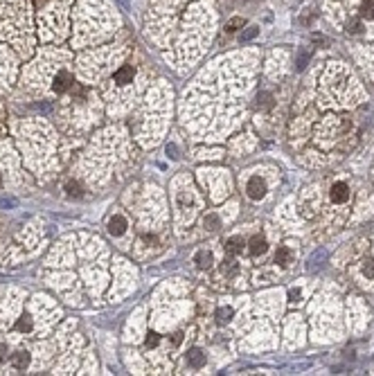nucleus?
<instances>
[{
  "label": "nucleus",
  "mask_w": 374,
  "mask_h": 376,
  "mask_svg": "<svg viewBox=\"0 0 374 376\" xmlns=\"http://www.w3.org/2000/svg\"><path fill=\"white\" fill-rule=\"evenodd\" d=\"M360 12H363V18H369V20H372V18H374V0H367Z\"/></svg>",
  "instance_id": "14"
},
{
  "label": "nucleus",
  "mask_w": 374,
  "mask_h": 376,
  "mask_svg": "<svg viewBox=\"0 0 374 376\" xmlns=\"http://www.w3.org/2000/svg\"><path fill=\"white\" fill-rule=\"evenodd\" d=\"M77 190H79V187H77L75 182H70V185H68V192H70V196H77V194H79Z\"/></svg>",
  "instance_id": "19"
},
{
  "label": "nucleus",
  "mask_w": 374,
  "mask_h": 376,
  "mask_svg": "<svg viewBox=\"0 0 374 376\" xmlns=\"http://www.w3.org/2000/svg\"><path fill=\"white\" fill-rule=\"evenodd\" d=\"M70 86H72V74L68 72V70H61V72L54 77V90L63 92V90H68Z\"/></svg>",
  "instance_id": "3"
},
{
  "label": "nucleus",
  "mask_w": 374,
  "mask_h": 376,
  "mask_svg": "<svg viewBox=\"0 0 374 376\" xmlns=\"http://www.w3.org/2000/svg\"><path fill=\"white\" fill-rule=\"evenodd\" d=\"M239 28H243V18H239V16H237V18H232L228 25H225V32L232 34V32H237Z\"/></svg>",
  "instance_id": "13"
},
{
  "label": "nucleus",
  "mask_w": 374,
  "mask_h": 376,
  "mask_svg": "<svg viewBox=\"0 0 374 376\" xmlns=\"http://www.w3.org/2000/svg\"><path fill=\"white\" fill-rule=\"evenodd\" d=\"M16 329H18V331H30V329H32V318H30V316H23L21 320H18Z\"/></svg>",
  "instance_id": "15"
},
{
  "label": "nucleus",
  "mask_w": 374,
  "mask_h": 376,
  "mask_svg": "<svg viewBox=\"0 0 374 376\" xmlns=\"http://www.w3.org/2000/svg\"><path fill=\"white\" fill-rule=\"evenodd\" d=\"M230 316H232V308L230 306L219 308V311H216V322H219V324H225V322L230 320Z\"/></svg>",
  "instance_id": "12"
},
{
  "label": "nucleus",
  "mask_w": 374,
  "mask_h": 376,
  "mask_svg": "<svg viewBox=\"0 0 374 376\" xmlns=\"http://www.w3.org/2000/svg\"><path fill=\"white\" fill-rule=\"evenodd\" d=\"M243 246H246V244H243V239H239V236H234V239H230V241H228V246H225V250H228L230 254H239V252H241V250H243Z\"/></svg>",
  "instance_id": "8"
},
{
  "label": "nucleus",
  "mask_w": 374,
  "mask_h": 376,
  "mask_svg": "<svg viewBox=\"0 0 374 376\" xmlns=\"http://www.w3.org/2000/svg\"><path fill=\"white\" fill-rule=\"evenodd\" d=\"M133 74H135L133 66H122V68L115 72V82L117 84H129L131 79H133Z\"/></svg>",
  "instance_id": "5"
},
{
  "label": "nucleus",
  "mask_w": 374,
  "mask_h": 376,
  "mask_svg": "<svg viewBox=\"0 0 374 376\" xmlns=\"http://www.w3.org/2000/svg\"><path fill=\"white\" fill-rule=\"evenodd\" d=\"M248 246H250L252 254H264L266 252V239H264V236H252Z\"/></svg>",
  "instance_id": "6"
},
{
  "label": "nucleus",
  "mask_w": 374,
  "mask_h": 376,
  "mask_svg": "<svg viewBox=\"0 0 374 376\" xmlns=\"http://www.w3.org/2000/svg\"><path fill=\"white\" fill-rule=\"evenodd\" d=\"M158 344V336L156 334H149V338H147V347H156Z\"/></svg>",
  "instance_id": "18"
},
{
  "label": "nucleus",
  "mask_w": 374,
  "mask_h": 376,
  "mask_svg": "<svg viewBox=\"0 0 374 376\" xmlns=\"http://www.w3.org/2000/svg\"><path fill=\"white\" fill-rule=\"evenodd\" d=\"M124 230H126V221L122 216H113L111 221H108V232H111L113 236H120Z\"/></svg>",
  "instance_id": "4"
},
{
  "label": "nucleus",
  "mask_w": 374,
  "mask_h": 376,
  "mask_svg": "<svg viewBox=\"0 0 374 376\" xmlns=\"http://www.w3.org/2000/svg\"><path fill=\"white\" fill-rule=\"evenodd\" d=\"M187 360L192 367H201V365H205V354H203L201 349H192V352L187 354Z\"/></svg>",
  "instance_id": "7"
},
{
  "label": "nucleus",
  "mask_w": 374,
  "mask_h": 376,
  "mask_svg": "<svg viewBox=\"0 0 374 376\" xmlns=\"http://www.w3.org/2000/svg\"><path fill=\"white\" fill-rule=\"evenodd\" d=\"M363 275L367 277V280H374V259H367L363 266Z\"/></svg>",
  "instance_id": "16"
},
{
  "label": "nucleus",
  "mask_w": 374,
  "mask_h": 376,
  "mask_svg": "<svg viewBox=\"0 0 374 376\" xmlns=\"http://www.w3.org/2000/svg\"><path fill=\"white\" fill-rule=\"evenodd\" d=\"M264 192H266V185L259 176H252L250 180H248V196H250V198H261Z\"/></svg>",
  "instance_id": "2"
},
{
  "label": "nucleus",
  "mask_w": 374,
  "mask_h": 376,
  "mask_svg": "<svg viewBox=\"0 0 374 376\" xmlns=\"http://www.w3.org/2000/svg\"><path fill=\"white\" fill-rule=\"evenodd\" d=\"M288 262H291V250H288V248H277V252H275V264L286 266Z\"/></svg>",
  "instance_id": "9"
},
{
  "label": "nucleus",
  "mask_w": 374,
  "mask_h": 376,
  "mask_svg": "<svg viewBox=\"0 0 374 376\" xmlns=\"http://www.w3.org/2000/svg\"><path fill=\"white\" fill-rule=\"evenodd\" d=\"M329 198H331V203L342 205L345 200H349V187L345 182H333L331 190H329Z\"/></svg>",
  "instance_id": "1"
},
{
  "label": "nucleus",
  "mask_w": 374,
  "mask_h": 376,
  "mask_svg": "<svg viewBox=\"0 0 374 376\" xmlns=\"http://www.w3.org/2000/svg\"><path fill=\"white\" fill-rule=\"evenodd\" d=\"M43 5H48V0H36V7H39V10H41Z\"/></svg>",
  "instance_id": "20"
},
{
  "label": "nucleus",
  "mask_w": 374,
  "mask_h": 376,
  "mask_svg": "<svg viewBox=\"0 0 374 376\" xmlns=\"http://www.w3.org/2000/svg\"><path fill=\"white\" fill-rule=\"evenodd\" d=\"M27 362H30V356H27L25 352L14 354V367H16V370H25Z\"/></svg>",
  "instance_id": "10"
},
{
  "label": "nucleus",
  "mask_w": 374,
  "mask_h": 376,
  "mask_svg": "<svg viewBox=\"0 0 374 376\" xmlns=\"http://www.w3.org/2000/svg\"><path fill=\"white\" fill-rule=\"evenodd\" d=\"M196 264H198V268H210L212 266V252H198Z\"/></svg>",
  "instance_id": "11"
},
{
  "label": "nucleus",
  "mask_w": 374,
  "mask_h": 376,
  "mask_svg": "<svg viewBox=\"0 0 374 376\" xmlns=\"http://www.w3.org/2000/svg\"><path fill=\"white\" fill-rule=\"evenodd\" d=\"M257 32H259V30H257V28H248V30H246V32H243V34H241V41H250V38H252V36H255V34H257Z\"/></svg>",
  "instance_id": "17"
}]
</instances>
